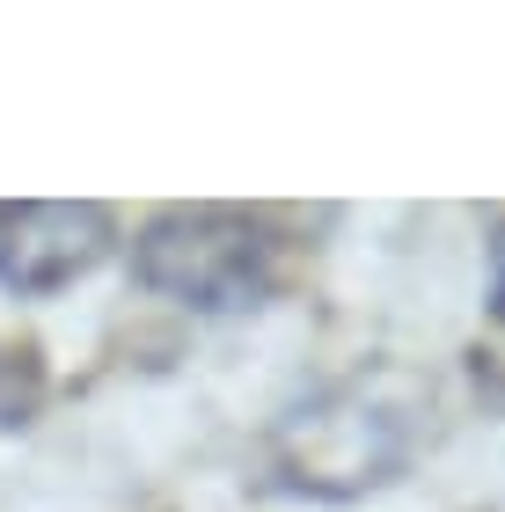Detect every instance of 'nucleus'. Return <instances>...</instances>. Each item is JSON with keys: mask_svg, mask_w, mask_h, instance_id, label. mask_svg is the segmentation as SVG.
Instances as JSON below:
<instances>
[{"mask_svg": "<svg viewBox=\"0 0 505 512\" xmlns=\"http://www.w3.org/2000/svg\"><path fill=\"white\" fill-rule=\"evenodd\" d=\"M425 425H432V388L410 366H359L279 417L271 483L323 505L366 498L410 469V454L425 447Z\"/></svg>", "mask_w": 505, "mask_h": 512, "instance_id": "obj_1", "label": "nucleus"}, {"mask_svg": "<svg viewBox=\"0 0 505 512\" xmlns=\"http://www.w3.org/2000/svg\"><path fill=\"white\" fill-rule=\"evenodd\" d=\"M132 278L191 315H242L279 278V235L242 205H169L132 242Z\"/></svg>", "mask_w": 505, "mask_h": 512, "instance_id": "obj_2", "label": "nucleus"}, {"mask_svg": "<svg viewBox=\"0 0 505 512\" xmlns=\"http://www.w3.org/2000/svg\"><path fill=\"white\" fill-rule=\"evenodd\" d=\"M118 227L88 198H37V205H0V286L15 300L66 293L110 256Z\"/></svg>", "mask_w": 505, "mask_h": 512, "instance_id": "obj_3", "label": "nucleus"}, {"mask_svg": "<svg viewBox=\"0 0 505 512\" xmlns=\"http://www.w3.org/2000/svg\"><path fill=\"white\" fill-rule=\"evenodd\" d=\"M44 403V366L37 352H15V344H0V432L30 425Z\"/></svg>", "mask_w": 505, "mask_h": 512, "instance_id": "obj_4", "label": "nucleus"}, {"mask_svg": "<svg viewBox=\"0 0 505 512\" xmlns=\"http://www.w3.org/2000/svg\"><path fill=\"white\" fill-rule=\"evenodd\" d=\"M484 256H491V315L505 322V220L491 227V249Z\"/></svg>", "mask_w": 505, "mask_h": 512, "instance_id": "obj_5", "label": "nucleus"}]
</instances>
